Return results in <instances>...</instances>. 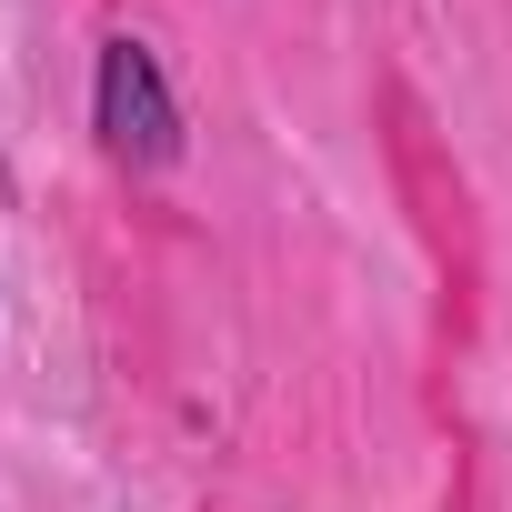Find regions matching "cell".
I'll return each mask as SVG.
<instances>
[{"label":"cell","mask_w":512,"mask_h":512,"mask_svg":"<svg viewBox=\"0 0 512 512\" xmlns=\"http://www.w3.org/2000/svg\"><path fill=\"white\" fill-rule=\"evenodd\" d=\"M91 131H101V151L131 161V171H171V161H181V101H171L161 51H151L141 31H111V41H101V61H91Z\"/></svg>","instance_id":"obj_1"}]
</instances>
